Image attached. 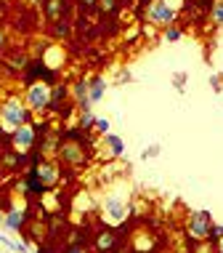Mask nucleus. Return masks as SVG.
Wrapping results in <instances>:
<instances>
[{"label": "nucleus", "instance_id": "nucleus-27", "mask_svg": "<svg viewBox=\"0 0 223 253\" xmlns=\"http://www.w3.org/2000/svg\"><path fill=\"white\" fill-rule=\"evenodd\" d=\"M77 5L83 11H98V0H77Z\"/></svg>", "mask_w": 223, "mask_h": 253}, {"label": "nucleus", "instance_id": "nucleus-12", "mask_svg": "<svg viewBox=\"0 0 223 253\" xmlns=\"http://www.w3.org/2000/svg\"><path fill=\"white\" fill-rule=\"evenodd\" d=\"M27 218H30V213H27L24 205H11L8 213H3V224L11 232H24L27 229Z\"/></svg>", "mask_w": 223, "mask_h": 253}, {"label": "nucleus", "instance_id": "nucleus-30", "mask_svg": "<svg viewBox=\"0 0 223 253\" xmlns=\"http://www.w3.org/2000/svg\"><path fill=\"white\" fill-rule=\"evenodd\" d=\"M165 3L170 5V8H173L175 13H181V8H184V5H186V0H165Z\"/></svg>", "mask_w": 223, "mask_h": 253}, {"label": "nucleus", "instance_id": "nucleus-13", "mask_svg": "<svg viewBox=\"0 0 223 253\" xmlns=\"http://www.w3.org/2000/svg\"><path fill=\"white\" fill-rule=\"evenodd\" d=\"M30 59H32V56H30V51H24V48H11L8 53H5L3 64H5V70H8L11 75H16V78H19Z\"/></svg>", "mask_w": 223, "mask_h": 253}, {"label": "nucleus", "instance_id": "nucleus-22", "mask_svg": "<svg viewBox=\"0 0 223 253\" xmlns=\"http://www.w3.org/2000/svg\"><path fill=\"white\" fill-rule=\"evenodd\" d=\"M98 11L104 16H112V13L120 11V0H98Z\"/></svg>", "mask_w": 223, "mask_h": 253}, {"label": "nucleus", "instance_id": "nucleus-17", "mask_svg": "<svg viewBox=\"0 0 223 253\" xmlns=\"http://www.w3.org/2000/svg\"><path fill=\"white\" fill-rule=\"evenodd\" d=\"M69 32H72V22H69V19H66V16L51 24V38L56 40V43H62V40H64L66 35H69Z\"/></svg>", "mask_w": 223, "mask_h": 253}, {"label": "nucleus", "instance_id": "nucleus-6", "mask_svg": "<svg viewBox=\"0 0 223 253\" xmlns=\"http://www.w3.org/2000/svg\"><path fill=\"white\" fill-rule=\"evenodd\" d=\"M30 170L35 173V179L40 181V187H43L45 192H53V189L62 184V163H59L56 157H43L35 166H30Z\"/></svg>", "mask_w": 223, "mask_h": 253}, {"label": "nucleus", "instance_id": "nucleus-4", "mask_svg": "<svg viewBox=\"0 0 223 253\" xmlns=\"http://www.w3.org/2000/svg\"><path fill=\"white\" fill-rule=\"evenodd\" d=\"M22 101L32 118H45L51 112V85L48 83H27L22 88Z\"/></svg>", "mask_w": 223, "mask_h": 253}, {"label": "nucleus", "instance_id": "nucleus-14", "mask_svg": "<svg viewBox=\"0 0 223 253\" xmlns=\"http://www.w3.org/2000/svg\"><path fill=\"white\" fill-rule=\"evenodd\" d=\"M85 83H88V99H91V104H98L104 99L106 88H109V80L104 75H91V78H85Z\"/></svg>", "mask_w": 223, "mask_h": 253}, {"label": "nucleus", "instance_id": "nucleus-16", "mask_svg": "<svg viewBox=\"0 0 223 253\" xmlns=\"http://www.w3.org/2000/svg\"><path fill=\"white\" fill-rule=\"evenodd\" d=\"M112 248H117V232H101L96 237V251L98 253H112Z\"/></svg>", "mask_w": 223, "mask_h": 253}, {"label": "nucleus", "instance_id": "nucleus-1", "mask_svg": "<svg viewBox=\"0 0 223 253\" xmlns=\"http://www.w3.org/2000/svg\"><path fill=\"white\" fill-rule=\"evenodd\" d=\"M127 216H130V192L123 184H114L104 195V200H101V221L106 227L117 229L127 221Z\"/></svg>", "mask_w": 223, "mask_h": 253}, {"label": "nucleus", "instance_id": "nucleus-11", "mask_svg": "<svg viewBox=\"0 0 223 253\" xmlns=\"http://www.w3.org/2000/svg\"><path fill=\"white\" fill-rule=\"evenodd\" d=\"M40 61H43V67H48V70L59 72L62 75V70L66 67V61H69V51H66L64 43H56V40H51L48 45H45V51L37 56Z\"/></svg>", "mask_w": 223, "mask_h": 253}, {"label": "nucleus", "instance_id": "nucleus-10", "mask_svg": "<svg viewBox=\"0 0 223 253\" xmlns=\"http://www.w3.org/2000/svg\"><path fill=\"white\" fill-rule=\"evenodd\" d=\"M96 152L101 160H123L125 157V139L120 133H106V136H98L96 139Z\"/></svg>", "mask_w": 223, "mask_h": 253}, {"label": "nucleus", "instance_id": "nucleus-15", "mask_svg": "<svg viewBox=\"0 0 223 253\" xmlns=\"http://www.w3.org/2000/svg\"><path fill=\"white\" fill-rule=\"evenodd\" d=\"M40 11H43V19H45V22L53 24V22H59V19L66 16V3H64V0H43Z\"/></svg>", "mask_w": 223, "mask_h": 253}, {"label": "nucleus", "instance_id": "nucleus-24", "mask_svg": "<svg viewBox=\"0 0 223 253\" xmlns=\"http://www.w3.org/2000/svg\"><path fill=\"white\" fill-rule=\"evenodd\" d=\"M8 45H11V32L5 24H0V51H8Z\"/></svg>", "mask_w": 223, "mask_h": 253}, {"label": "nucleus", "instance_id": "nucleus-31", "mask_svg": "<svg viewBox=\"0 0 223 253\" xmlns=\"http://www.w3.org/2000/svg\"><path fill=\"white\" fill-rule=\"evenodd\" d=\"M210 83H213V91L218 93V91H221V75H213V80H210Z\"/></svg>", "mask_w": 223, "mask_h": 253}, {"label": "nucleus", "instance_id": "nucleus-19", "mask_svg": "<svg viewBox=\"0 0 223 253\" xmlns=\"http://www.w3.org/2000/svg\"><path fill=\"white\" fill-rule=\"evenodd\" d=\"M93 120H96V115H93V109H88V112H77V120H74V126H77L80 131L91 133V128H93Z\"/></svg>", "mask_w": 223, "mask_h": 253}, {"label": "nucleus", "instance_id": "nucleus-32", "mask_svg": "<svg viewBox=\"0 0 223 253\" xmlns=\"http://www.w3.org/2000/svg\"><path fill=\"white\" fill-rule=\"evenodd\" d=\"M64 253H85V248H80V245H69Z\"/></svg>", "mask_w": 223, "mask_h": 253}, {"label": "nucleus", "instance_id": "nucleus-33", "mask_svg": "<svg viewBox=\"0 0 223 253\" xmlns=\"http://www.w3.org/2000/svg\"><path fill=\"white\" fill-rule=\"evenodd\" d=\"M213 248H215V253H223V237H221L218 243H213Z\"/></svg>", "mask_w": 223, "mask_h": 253}, {"label": "nucleus", "instance_id": "nucleus-20", "mask_svg": "<svg viewBox=\"0 0 223 253\" xmlns=\"http://www.w3.org/2000/svg\"><path fill=\"white\" fill-rule=\"evenodd\" d=\"M109 131H112V123H109V118H104V115H96V120H93L91 133H93V136H106Z\"/></svg>", "mask_w": 223, "mask_h": 253}, {"label": "nucleus", "instance_id": "nucleus-29", "mask_svg": "<svg viewBox=\"0 0 223 253\" xmlns=\"http://www.w3.org/2000/svg\"><path fill=\"white\" fill-rule=\"evenodd\" d=\"M0 245H5V248H8V251L13 253V248H16V240H13V237H8V235H3V232H0Z\"/></svg>", "mask_w": 223, "mask_h": 253}, {"label": "nucleus", "instance_id": "nucleus-8", "mask_svg": "<svg viewBox=\"0 0 223 253\" xmlns=\"http://www.w3.org/2000/svg\"><path fill=\"white\" fill-rule=\"evenodd\" d=\"M144 19L146 24L157 27V30H165L170 24H178V13H175L165 0H152L149 5H144Z\"/></svg>", "mask_w": 223, "mask_h": 253}, {"label": "nucleus", "instance_id": "nucleus-23", "mask_svg": "<svg viewBox=\"0 0 223 253\" xmlns=\"http://www.w3.org/2000/svg\"><path fill=\"white\" fill-rule=\"evenodd\" d=\"M173 88H175V91H178V93H184L186 91V80H189V75L186 72H173Z\"/></svg>", "mask_w": 223, "mask_h": 253}, {"label": "nucleus", "instance_id": "nucleus-25", "mask_svg": "<svg viewBox=\"0 0 223 253\" xmlns=\"http://www.w3.org/2000/svg\"><path fill=\"white\" fill-rule=\"evenodd\" d=\"M221 237H223V224H215V221H213L210 235H207V243H218Z\"/></svg>", "mask_w": 223, "mask_h": 253}, {"label": "nucleus", "instance_id": "nucleus-3", "mask_svg": "<svg viewBox=\"0 0 223 253\" xmlns=\"http://www.w3.org/2000/svg\"><path fill=\"white\" fill-rule=\"evenodd\" d=\"M37 139H40V126L37 120H27L24 126H19L13 133H8V139H5V144H8L16 155L22 157H30L32 152H37Z\"/></svg>", "mask_w": 223, "mask_h": 253}, {"label": "nucleus", "instance_id": "nucleus-5", "mask_svg": "<svg viewBox=\"0 0 223 253\" xmlns=\"http://www.w3.org/2000/svg\"><path fill=\"white\" fill-rule=\"evenodd\" d=\"M88 149H91V144H85V141L64 139V136H62V144H59L56 160L62 163V168H64V166H66V168H83V166H88V160H91Z\"/></svg>", "mask_w": 223, "mask_h": 253}, {"label": "nucleus", "instance_id": "nucleus-36", "mask_svg": "<svg viewBox=\"0 0 223 253\" xmlns=\"http://www.w3.org/2000/svg\"><path fill=\"white\" fill-rule=\"evenodd\" d=\"M138 3H141V5H149V3H152V0H138Z\"/></svg>", "mask_w": 223, "mask_h": 253}, {"label": "nucleus", "instance_id": "nucleus-21", "mask_svg": "<svg viewBox=\"0 0 223 253\" xmlns=\"http://www.w3.org/2000/svg\"><path fill=\"white\" fill-rule=\"evenodd\" d=\"M181 38H184V30H181L178 24H170V27L162 30V40H165V43H178Z\"/></svg>", "mask_w": 223, "mask_h": 253}, {"label": "nucleus", "instance_id": "nucleus-35", "mask_svg": "<svg viewBox=\"0 0 223 253\" xmlns=\"http://www.w3.org/2000/svg\"><path fill=\"white\" fill-rule=\"evenodd\" d=\"M30 5H35V8H40V5H43V0H30Z\"/></svg>", "mask_w": 223, "mask_h": 253}, {"label": "nucleus", "instance_id": "nucleus-26", "mask_svg": "<svg viewBox=\"0 0 223 253\" xmlns=\"http://www.w3.org/2000/svg\"><path fill=\"white\" fill-rule=\"evenodd\" d=\"M130 80H133L130 70H117V75H114V83H117V85H127Z\"/></svg>", "mask_w": 223, "mask_h": 253}, {"label": "nucleus", "instance_id": "nucleus-38", "mask_svg": "<svg viewBox=\"0 0 223 253\" xmlns=\"http://www.w3.org/2000/svg\"><path fill=\"white\" fill-rule=\"evenodd\" d=\"M221 80H223V72H221Z\"/></svg>", "mask_w": 223, "mask_h": 253}, {"label": "nucleus", "instance_id": "nucleus-9", "mask_svg": "<svg viewBox=\"0 0 223 253\" xmlns=\"http://www.w3.org/2000/svg\"><path fill=\"white\" fill-rule=\"evenodd\" d=\"M19 78H22L24 85L27 83H48V85H53V83H59V80H62V75L48 70V67H43V61H40V59H30Z\"/></svg>", "mask_w": 223, "mask_h": 253}, {"label": "nucleus", "instance_id": "nucleus-37", "mask_svg": "<svg viewBox=\"0 0 223 253\" xmlns=\"http://www.w3.org/2000/svg\"><path fill=\"white\" fill-rule=\"evenodd\" d=\"M0 224H3V211H0Z\"/></svg>", "mask_w": 223, "mask_h": 253}, {"label": "nucleus", "instance_id": "nucleus-7", "mask_svg": "<svg viewBox=\"0 0 223 253\" xmlns=\"http://www.w3.org/2000/svg\"><path fill=\"white\" fill-rule=\"evenodd\" d=\"M213 227V213L210 211H189L186 224H184V235L191 243H205Z\"/></svg>", "mask_w": 223, "mask_h": 253}, {"label": "nucleus", "instance_id": "nucleus-34", "mask_svg": "<svg viewBox=\"0 0 223 253\" xmlns=\"http://www.w3.org/2000/svg\"><path fill=\"white\" fill-rule=\"evenodd\" d=\"M5 139H8V136H5V133H3V128H0V149L5 147Z\"/></svg>", "mask_w": 223, "mask_h": 253}, {"label": "nucleus", "instance_id": "nucleus-2", "mask_svg": "<svg viewBox=\"0 0 223 253\" xmlns=\"http://www.w3.org/2000/svg\"><path fill=\"white\" fill-rule=\"evenodd\" d=\"M27 120H32V115L24 107L22 93H5V96H0V128H3L5 136L13 133L19 126H24Z\"/></svg>", "mask_w": 223, "mask_h": 253}, {"label": "nucleus", "instance_id": "nucleus-28", "mask_svg": "<svg viewBox=\"0 0 223 253\" xmlns=\"http://www.w3.org/2000/svg\"><path fill=\"white\" fill-rule=\"evenodd\" d=\"M159 152H162V147L159 144H152L149 149H144V155H141V157H144V160H152V157H157Z\"/></svg>", "mask_w": 223, "mask_h": 253}, {"label": "nucleus", "instance_id": "nucleus-18", "mask_svg": "<svg viewBox=\"0 0 223 253\" xmlns=\"http://www.w3.org/2000/svg\"><path fill=\"white\" fill-rule=\"evenodd\" d=\"M207 19H210L213 27H223V0H213L210 11H207Z\"/></svg>", "mask_w": 223, "mask_h": 253}]
</instances>
